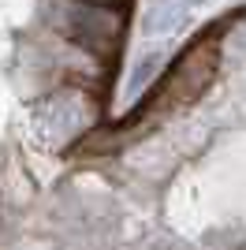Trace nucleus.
Instances as JSON below:
<instances>
[{"mask_svg":"<svg viewBox=\"0 0 246 250\" xmlns=\"http://www.w3.org/2000/svg\"><path fill=\"white\" fill-rule=\"evenodd\" d=\"M216 63H220V45L213 38H202L168 67V75L161 79V86L153 90V101L161 104H186L213 83Z\"/></svg>","mask_w":246,"mask_h":250,"instance_id":"f257e3e1","label":"nucleus"},{"mask_svg":"<svg viewBox=\"0 0 246 250\" xmlns=\"http://www.w3.org/2000/svg\"><path fill=\"white\" fill-rule=\"evenodd\" d=\"M63 30L75 45L90 49L93 56H112L120 45V15L101 4H82V0H67L63 8Z\"/></svg>","mask_w":246,"mask_h":250,"instance_id":"f03ea898","label":"nucleus"},{"mask_svg":"<svg viewBox=\"0 0 246 250\" xmlns=\"http://www.w3.org/2000/svg\"><path fill=\"white\" fill-rule=\"evenodd\" d=\"M194 0H153L149 4V30H172L186 19Z\"/></svg>","mask_w":246,"mask_h":250,"instance_id":"7ed1b4c3","label":"nucleus"}]
</instances>
